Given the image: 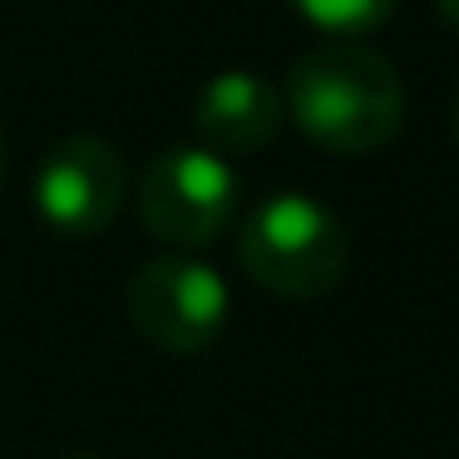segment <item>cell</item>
Here are the masks:
<instances>
[{
	"mask_svg": "<svg viewBox=\"0 0 459 459\" xmlns=\"http://www.w3.org/2000/svg\"><path fill=\"white\" fill-rule=\"evenodd\" d=\"M297 129L341 159L380 153L405 124V84L385 55L366 45H326L291 65L287 104Z\"/></svg>",
	"mask_w": 459,
	"mask_h": 459,
	"instance_id": "cell-1",
	"label": "cell"
},
{
	"mask_svg": "<svg viewBox=\"0 0 459 459\" xmlns=\"http://www.w3.org/2000/svg\"><path fill=\"white\" fill-rule=\"evenodd\" d=\"M238 257L257 287L277 297H326L351 262V238L326 203L307 193H272L247 212Z\"/></svg>",
	"mask_w": 459,
	"mask_h": 459,
	"instance_id": "cell-2",
	"label": "cell"
},
{
	"mask_svg": "<svg viewBox=\"0 0 459 459\" xmlns=\"http://www.w3.org/2000/svg\"><path fill=\"white\" fill-rule=\"evenodd\" d=\"M129 321L149 346L173 356H198L222 336L232 316L228 281L198 257H153L129 277Z\"/></svg>",
	"mask_w": 459,
	"mask_h": 459,
	"instance_id": "cell-3",
	"label": "cell"
},
{
	"mask_svg": "<svg viewBox=\"0 0 459 459\" xmlns=\"http://www.w3.org/2000/svg\"><path fill=\"white\" fill-rule=\"evenodd\" d=\"M238 173L212 149H163L139 173V218L169 247H203L238 212Z\"/></svg>",
	"mask_w": 459,
	"mask_h": 459,
	"instance_id": "cell-4",
	"label": "cell"
},
{
	"mask_svg": "<svg viewBox=\"0 0 459 459\" xmlns=\"http://www.w3.org/2000/svg\"><path fill=\"white\" fill-rule=\"evenodd\" d=\"M124 193V159L100 134H65L35 169V212L60 238H100L119 218Z\"/></svg>",
	"mask_w": 459,
	"mask_h": 459,
	"instance_id": "cell-5",
	"label": "cell"
},
{
	"mask_svg": "<svg viewBox=\"0 0 459 459\" xmlns=\"http://www.w3.org/2000/svg\"><path fill=\"white\" fill-rule=\"evenodd\" d=\"M281 94L252 70H222L198 90L193 129L203 149L222 153H257L281 134Z\"/></svg>",
	"mask_w": 459,
	"mask_h": 459,
	"instance_id": "cell-6",
	"label": "cell"
},
{
	"mask_svg": "<svg viewBox=\"0 0 459 459\" xmlns=\"http://www.w3.org/2000/svg\"><path fill=\"white\" fill-rule=\"evenodd\" d=\"M291 5L307 25H316L321 35H336L341 45L380 30L395 15V0H291Z\"/></svg>",
	"mask_w": 459,
	"mask_h": 459,
	"instance_id": "cell-7",
	"label": "cell"
},
{
	"mask_svg": "<svg viewBox=\"0 0 459 459\" xmlns=\"http://www.w3.org/2000/svg\"><path fill=\"white\" fill-rule=\"evenodd\" d=\"M435 5H439V21L459 35V0H435Z\"/></svg>",
	"mask_w": 459,
	"mask_h": 459,
	"instance_id": "cell-8",
	"label": "cell"
},
{
	"mask_svg": "<svg viewBox=\"0 0 459 459\" xmlns=\"http://www.w3.org/2000/svg\"><path fill=\"white\" fill-rule=\"evenodd\" d=\"M449 129H455V143H459V90H455V109H449Z\"/></svg>",
	"mask_w": 459,
	"mask_h": 459,
	"instance_id": "cell-9",
	"label": "cell"
},
{
	"mask_svg": "<svg viewBox=\"0 0 459 459\" xmlns=\"http://www.w3.org/2000/svg\"><path fill=\"white\" fill-rule=\"evenodd\" d=\"M5 163H11V153H5V134H0V183H5Z\"/></svg>",
	"mask_w": 459,
	"mask_h": 459,
	"instance_id": "cell-10",
	"label": "cell"
}]
</instances>
